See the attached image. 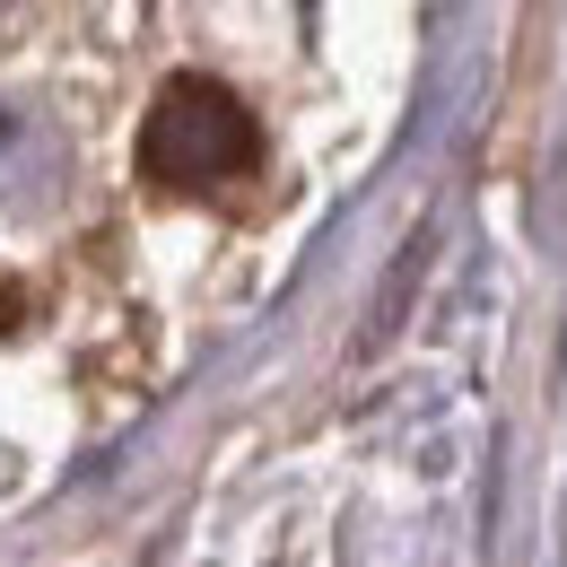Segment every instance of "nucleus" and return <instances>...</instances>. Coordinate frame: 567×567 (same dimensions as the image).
<instances>
[{"instance_id":"f257e3e1","label":"nucleus","mask_w":567,"mask_h":567,"mask_svg":"<svg viewBox=\"0 0 567 567\" xmlns=\"http://www.w3.org/2000/svg\"><path fill=\"white\" fill-rule=\"evenodd\" d=\"M254 157H262V132H254V114H245V96L227 79L184 71V79L157 87V105L141 123V175L148 184L210 193V184H236Z\"/></svg>"}]
</instances>
